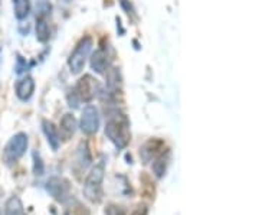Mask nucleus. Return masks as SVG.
Listing matches in <instances>:
<instances>
[{"instance_id":"f8f14e48","label":"nucleus","mask_w":259,"mask_h":215,"mask_svg":"<svg viewBox=\"0 0 259 215\" xmlns=\"http://www.w3.org/2000/svg\"><path fill=\"white\" fill-rule=\"evenodd\" d=\"M108 54L105 52V49L100 48L98 51H95L91 58V68L98 74H104L105 71H108Z\"/></svg>"},{"instance_id":"39448f33","label":"nucleus","mask_w":259,"mask_h":215,"mask_svg":"<svg viewBox=\"0 0 259 215\" xmlns=\"http://www.w3.org/2000/svg\"><path fill=\"white\" fill-rule=\"evenodd\" d=\"M47 191L49 192V195L56 199L58 202H68L72 195H71V185L69 181L61 176H52L47 182Z\"/></svg>"},{"instance_id":"b1692460","label":"nucleus","mask_w":259,"mask_h":215,"mask_svg":"<svg viewBox=\"0 0 259 215\" xmlns=\"http://www.w3.org/2000/svg\"><path fill=\"white\" fill-rule=\"evenodd\" d=\"M65 2H69V0H65Z\"/></svg>"},{"instance_id":"a211bd4d","label":"nucleus","mask_w":259,"mask_h":215,"mask_svg":"<svg viewBox=\"0 0 259 215\" xmlns=\"http://www.w3.org/2000/svg\"><path fill=\"white\" fill-rule=\"evenodd\" d=\"M13 6H15V16L19 20L28 18L30 13V0H13Z\"/></svg>"},{"instance_id":"1a4fd4ad","label":"nucleus","mask_w":259,"mask_h":215,"mask_svg":"<svg viewBox=\"0 0 259 215\" xmlns=\"http://www.w3.org/2000/svg\"><path fill=\"white\" fill-rule=\"evenodd\" d=\"M75 130H76V120L72 114L66 113L64 117L61 119V124H59V139L62 140H69L74 136Z\"/></svg>"},{"instance_id":"6ab92c4d","label":"nucleus","mask_w":259,"mask_h":215,"mask_svg":"<svg viewBox=\"0 0 259 215\" xmlns=\"http://www.w3.org/2000/svg\"><path fill=\"white\" fill-rule=\"evenodd\" d=\"M32 158H33V173H35L36 176H42L44 172H45V165H44V162L40 159V155L35 150V152L32 153Z\"/></svg>"},{"instance_id":"f3484780","label":"nucleus","mask_w":259,"mask_h":215,"mask_svg":"<svg viewBox=\"0 0 259 215\" xmlns=\"http://www.w3.org/2000/svg\"><path fill=\"white\" fill-rule=\"evenodd\" d=\"M69 202H71V204H69L68 208L65 209V215H91L90 209L83 205L82 202L74 199V197L69 199Z\"/></svg>"},{"instance_id":"412c9836","label":"nucleus","mask_w":259,"mask_h":215,"mask_svg":"<svg viewBox=\"0 0 259 215\" xmlns=\"http://www.w3.org/2000/svg\"><path fill=\"white\" fill-rule=\"evenodd\" d=\"M79 97H78V94L75 93V90H71L69 93H68V103H69V107H74L76 109L78 107V104H79Z\"/></svg>"},{"instance_id":"0eeeda50","label":"nucleus","mask_w":259,"mask_h":215,"mask_svg":"<svg viewBox=\"0 0 259 215\" xmlns=\"http://www.w3.org/2000/svg\"><path fill=\"white\" fill-rule=\"evenodd\" d=\"M98 127H100V114H98V110L97 107L94 105H87L82 110V116H81V130L91 136V134H95L98 131Z\"/></svg>"},{"instance_id":"6e6552de","label":"nucleus","mask_w":259,"mask_h":215,"mask_svg":"<svg viewBox=\"0 0 259 215\" xmlns=\"http://www.w3.org/2000/svg\"><path fill=\"white\" fill-rule=\"evenodd\" d=\"M164 152V143L158 139H151L148 140L141 150H140V156L144 160V163H148L150 160L156 159L158 155H161Z\"/></svg>"},{"instance_id":"20e7f679","label":"nucleus","mask_w":259,"mask_h":215,"mask_svg":"<svg viewBox=\"0 0 259 215\" xmlns=\"http://www.w3.org/2000/svg\"><path fill=\"white\" fill-rule=\"evenodd\" d=\"M28 136L25 133H18L15 134L12 139L9 140V143L6 145L5 148V152H3V160L6 165H13L16 163L28 149Z\"/></svg>"},{"instance_id":"7ed1b4c3","label":"nucleus","mask_w":259,"mask_h":215,"mask_svg":"<svg viewBox=\"0 0 259 215\" xmlns=\"http://www.w3.org/2000/svg\"><path fill=\"white\" fill-rule=\"evenodd\" d=\"M91 48H93V39H91V37H83L78 42L74 52L71 54L69 59H68L69 71L72 74H79L82 71L85 61H87V58H88L90 52H91Z\"/></svg>"},{"instance_id":"5701e85b","label":"nucleus","mask_w":259,"mask_h":215,"mask_svg":"<svg viewBox=\"0 0 259 215\" xmlns=\"http://www.w3.org/2000/svg\"><path fill=\"white\" fill-rule=\"evenodd\" d=\"M131 215H147V206L146 205H140L134 212Z\"/></svg>"},{"instance_id":"dca6fc26","label":"nucleus","mask_w":259,"mask_h":215,"mask_svg":"<svg viewBox=\"0 0 259 215\" xmlns=\"http://www.w3.org/2000/svg\"><path fill=\"white\" fill-rule=\"evenodd\" d=\"M5 215H26L20 198L12 197L8 199V202L5 205Z\"/></svg>"},{"instance_id":"4be33fe9","label":"nucleus","mask_w":259,"mask_h":215,"mask_svg":"<svg viewBox=\"0 0 259 215\" xmlns=\"http://www.w3.org/2000/svg\"><path fill=\"white\" fill-rule=\"evenodd\" d=\"M28 69V64H26V61L22 58L20 55H18V64H16V74H22V73H25Z\"/></svg>"},{"instance_id":"4468645a","label":"nucleus","mask_w":259,"mask_h":215,"mask_svg":"<svg viewBox=\"0 0 259 215\" xmlns=\"http://www.w3.org/2000/svg\"><path fill=\"white\" fill-rule=\"evenodd\" d=\"M168 162H170V152L168 150H164L161 155H158L157 158L154 159V162H153V172L156 173L157 178H161L166 173Z\"/></svg>"},{"instance_id":"423d86ee","label":"nucleus","mask_w":259,"mask_h":215,"mask_svg":"<svg viewBox=\"0 0 259 215\" xmlns=\"http://www.w3.org/2000/svg\"><path fill=\"white\" fill-rule=\"evenodd\" d=\"M75 93L78 94L79 100L90 103L95 98V95L100 91V84L98 81L94 78L93 75H83L82 78L76 83V87L74 88Z\"/></svg>"},{"instance_id":"f03ea898","label":"nucleus","mask_w":259,"mask_h":215,"mask_svg":"<svg viewBox=\"0 0 259 215\" xmlns=\"http://www.w3.org/2000/svg\"><path fill=\"white\" fill-rule=\"evenodd\" d=\"M104 173H105V165L104 162H100L95 165L90 175L85 179L83 185V195L88 201L94 204H100L104 198V191H102V181H104Z\"/></svg>"},{"instance_id":"aec40b11","label":"nucleus","mask_w":259,"mask_h":215,"mask_svg":"<svg viewBox=\"0 0 259 215\" xmlns=\"http://www.w3.org/2000/svg\"><path fill=\"white\" fill-rule=\"evenodd\" d=\"M125 214H127L125 208L121 205H117V204H110V205L107 206V209H105V215H125Z\"/></svg>"},{"instance_id":"ddd939ff","label":"nucleus","mask_w":259,"mask_h":215,"mask_svg":"<svg viewBox=\"0 0 259 215\" xmlns=\"http://www.w3.org/2000/svg\"><path fill=\"white\" fill-rule=\"evenodd\" d=\"M42 129H44V133L47 136V140L49 143V146L54 150L59 149V145H61V139H59V133H58V129L55 127V124L49 120H44L42 122Z\"/></svg>"},{"instance_id":"f257e3e1","label":"nucleus","mask_w":259,"mask_h":215,"mask_svg":"<svg viewBox=\"0 0 259 215\" xmlns=\"http://www.w3.org/2000/svg\"><path fill=\"white\" fill-rule=\"evenodd\" d=\"M105 134L114 143V146L117 149L127 148L131 140L130 122L127 116L118 110H115L114 113H108V120L105 124Z\"/></svg>"},{"instance_id":"9d476101","label":"nucleus","mask_w":259,"mask_h":215,"mask_svg":"<svg viewBox=\"0 0 259 215\" xmlns=\"http://www.w3.org/2000/svg\"><path fill=\"white\" fill-rule=\"evenodd\" d=\"M16 95H18L19 100L22 101H28L29 98L33 95V91H35V81L32 77H25L22 80H19L16 83Z\"/></svg>"},{"instance_id":"9b49d317","label":"nucleus","mask_w":259,"mask_h":215,"mask_svg":"<svg viewBox=\"0 0 259 215\" xmlns=\"http://www.w3.org/2000/svg\"><path fill=\"white\" fill-rule=\"evenodd\" d=\"M91 163V153L88 149V145L81 141L78 149H76V159H75V169L78 172H82L85 169L90 166Z\"/></svg>"},{"instance_id":"2eb2a0df","label":"nucleus","mask_w":259,"mask_h":215,"mask_svg":"<svg viewBox=\"0 0 259 215\" xmlns=\"http://www.w3.org/2000/svg\"><path fill=\"white\" fill-rule=\"evenodd\" d=\"M51 38V30L45 16L36 18V39L39 42H48Z\"/></svg>"}]
</instances>
